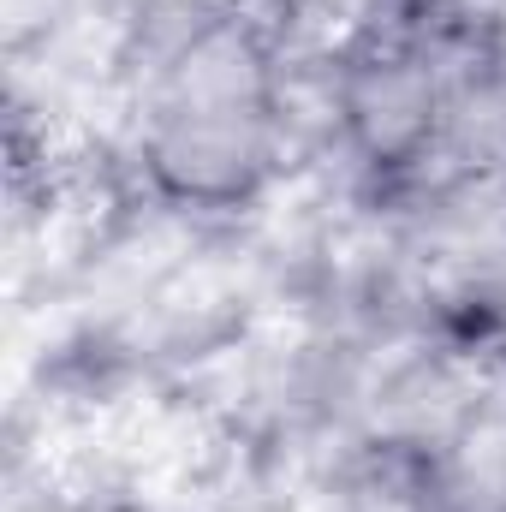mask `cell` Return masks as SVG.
I'll return each instance as SVG.
<instances>
[{
  "mask_svg": "<svg viewBox=\"0 0 506 512\" xmlns=\"http://www.w3.org/2000/svg\"><path fill=\"white\" fill-rule=\"evenodd\" d=\"M161 6H191L197 18H209V12H233L227 0H161Z\"/></svg>",
  "mask_w": 506,
  "mask_h": 512,
  "instance_id": "obj_6",
  "label": "cell"
},
{
  "mask_svg": "<svg viewBox=\"0 0 506 512\" xmlns=\"http://www.w3.org/2000/svg\"><path fill=\"white\" fill-rule=\"evenodd\" d=\"M393 0H268V18H256L268 30V42L298 48V54H358L364 42H376L387 24Z\"/></svg>",
  "mask_w": 506,
  "mask_h": 512,
  "instance_id": "obj_4",
  "label": "cell"
},
{
  "mask_svg": "<svg viewBox=\"0 0 506 512\" xmlns=\"http://www.w3.org/2000/svg\"><path fill=\"white\" fill-rule=\"evenodd\" d=\"M447 90H453V66L441 60V48L381 30L376 42L340 60L334 120L370 167H387V173L429 167Z\"/></svg>",
  "mask_w": 506,
  "mask_h": 512,
  "instance_id": "obj_2",
  "label": "cell"
},
{
  "mask_svg": "<svg viewBox=\"0 0 506 512\" xmlns=\"http://www.w3.org/2000/svg\"><path fill=\"white\" fill-rule=\"evenodd\" d=\"M78 0H0V42H6V60L18 66L30 48H48L66 24H72Z\"/></svg>",
  "mask_w": 506,
  "mask_h": 512,
  "instance_id": "obj_5",
  "label": "cell"
},
{
  "mask_svg": "<svg viewBox=\"0 0 506 512\" xmlns=\"http://www.w3.org/2000/svg\"><path fill=\"white\" fill-rule=\"evenodd\" d=\"M405 262L447 304L506 316V173L441 179L405 233Z\"/></svg>",
  "mask_w": 506,
  "mask_h": 512,
  "instance_id": "obj_3",
  "label": "cell"
},
{
  "mask_svg": "<svg viewBox=\"0 0 506 512\" xmlns=\"http://www.w3.org/2000/svg\"><path fill=\"white\" fill-rule=\"evenodd\" d=\"M286 149L280 48L245 12L197 18L143 78L137 161L185 209H239Z\"/></svg>",
  "mask_w": 506,
  "mask_h": 512,
  "instance_id": "obj_1",
  "label": "cell"
}]
</instances>
